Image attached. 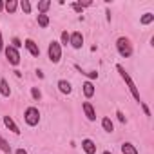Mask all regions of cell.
Wrapping results in <instances>:
<instances>
[{"instance_id":"cell-15","label":"cell","mask_w":154,"mask_h":154,"mask_svg":"<svg viewBox=\"0 0 154 154\" xmlns=\"http://www.w3.org/2000/svg\"><path fill=\"white\" fill-rule=\"evenodd\" d=\"M102 127H103L105 132H112V131H114V123H112V120H111L109 116L102 118Z\"/></svg>"},{"instance_id":"cell-17","label":"cell","mask_w":154,"mask_h":154,"mask_svg":"<svg viewBox=\"0 0 154 154\" xmlns=\"http://www.w3.org/2000/svg\"><path fill=\"white\" fill-rule=\"evenodd\" d=\"M38 11H40V15H45L47 13V9L51 8V2H49V0H42V2H38Z\"/></svg>"},{"instance_id":"cell-16","label":"cell","mask_w":154,"mask_h":154,"mask_svg":"<svg viewBox=\"0 0 154 154\" xmlns=\"http://www.w3.org/2000/svg\"><path fill=\"white\" fill-rule=\"evenodd\" d=\"M18 8V2H15V0H8V2H4V9L8 13H15Z\"/></svg>"},{"instance_id":"cell-8","label":"cell","mask_w":154,"mask_h":154,"mask_svg":"<svg viewBox=\"0 0 154 154\" xmlns=\"http://www.w3.org/2000/svg\"><path fill=\"white\" fill-rule=\"evenodd\" d=\"M82 109H84V112H85V116H87L89 122H94V120H96V111H94V107L91 105V102H84V103H82Z\"/></svg>"},{"instance_id":"cell-13","label":"cell","mask_w":154,"mask_h":154,"mask_svg":"<svg viewBox=\"0 0 154 154\" xmlns=\"http://www.w3.org/2000/svg\"><path fill=\"white\" fill-rule=\"evenodd\" d=\"M58 89H60L62 94H71L72 93V87L67 80H58Z\"/></svg>"},{"instance_id":"cell-25","label":"cell","mask_w":154,"mask_h":154,"mask_svg":"<svg viewBox=\"0 0 154 154\" xmlns=\"http://www.w3.org/2000/svg\"><path fill=\"white\" fill-rule=\"evenodd\" d=\"M140 105H141V109H143V112H145V116H150V109L143 103V102H140Z\"/></svg>"},{"instance_id":"cell-28","label":"cell","mask_w":154,"mask_h":154,"mask_svg":"<svg viewBox=\"0 0 154 154\" xmlns=\"http://www.w3.org/2000/svg\"><path fill=\"white\" fill-rule=\"evenodd\" d=\"M15 154H27V150L20 147V149H17V150H15Z\"/></svg>"},{"instance_id":"cell-24","label":"cell","mask_w":154,"mask_h":154,"mask_svg":"<svg viewBox=\"0 0 154 154\" xmlns=\"http://www.w3.org/2000/svg\"><path fill=\"white\" fill-rule=\"evenodd\" d=\"M22 45H24V44L20 42V38H17V36H15V38H13V47H15V49H18V47H22Z\"/></svg>"},{"instance_id":"cell-18","label":"cell","mask_w":154,"mask_h":154,"mask_svg":"<svg viewBox=\"0 0 154 154\" xmlns=\"http://www.w3.org/2000/svg\"><path fill=\"white\" fill-rule=\"evenodd\" d=\"M154 22V15L152 13H145L141 18H140V24L141 26H149V24H152Z\"/></svg>"},{"instance_id":"cell-21","label":"cell","mask_w":154,"mask_h":154,"mask_svg":"<svg viewBox=\"0 0 154 154\" xmlns=\"http://www.w3.org/2000/svg\"><path fill=\"white\" fill-rule=\"evenodd\" d=\"M20 9H22L26 15L31 13V4H29V0H22V2H20Z\"/></svg>"},{"instance_id":"cell-20","label":"cell","mask_w":154,"mask_h":154,"mask_svg":"<svg viewBox=\"0 0 154 154\" xmlns=\"http://www.w3.org/2000/svg\"><path fill=\"white\" fill-rule=\"evenodd\" d=\"M36 22H38V26H40V27H44V29H45V27L49 26V17H47V15H38Z\"/></svg>"},{"instance_id":"cell-29","label":"cell","mask_w":154,"mask_h":154,"mask_svg":"<svg viewBox=\"0 0 154 154\" xmlns=\"http://www.w3.org/2000/svg\"><path fill=\"white\" fill-rule=\"evenodd\" d=\"M2 11H4V2L0 0V13H2Z\"/></svg>"},{"instance_id":"cell-27","label":"cell","mask_w":154,"mask_h":154,"mask_svg":"<svg viewBox=\"0 0 154 154\" xmlns=\"http://www.w3.org/2000/svg\"><path fill=\"white\" fill-rule=\"evenodd\" d=\"M4 51V38H2V31H0V53Z\"/></svg>"},{"instance_id":"cell-22","label":"cell","mask_w":154,"mask_h":154,"mask_svg":"<svg viewBox=\"0 0 154 154\" xmlns=\"http://www.w3.org/2000/svg\"><path fill=\"white\" fill-rule=\"evenodd\" d=\"M31 96H33V100H40L42 98V93H40V89L38 87H31Z\"/></svg>"},{"instance_id":"cell-19","label":"cell","mask_w":154,"mask_h":154,"mask_svg":"<svg viewBox=\"0 0 154 154\" xmlns=\"http://www.w3.org/2000/svg\"><path fill=\"white\" fill-rule=\"evenodd\" d=\"M0 150L2 152H6V154H11V145L6 141V138H2L0 136Z\"/></svg>"},{"instance_id":"cell-9","label":"cell","mask_w":154,"mask_h":154,"mask_svg":"<svg viewBox=\"0 0 154 154\" xmlns=\"http://www.w3.org/2000/svg\"><path fill=\"white\" fill-rule=\"evenodd\" d=\"M82 149H84L85 154H96V143L93 140H89V138L82 140Z\"/></svg>"},{"instance_id":"cell-2","label":"cell","mask_w":154,"mask_h":154,"mask_svg":"<svg viewBox=\"0 0 154 154\" xmlns=\"http://www.w3.org/2000/svg\"><path fill=\"white\" fill-rule=\"evenodd\" d=\"M116 49H118L120 56H123V58L132 56V44H131V40L127 36H120L116 40Z\"/></svg>"},{"instance_id":"cell-3","label":"cell","mask_w":154,"mask_h":154,"mask_svg":"<svg viewBox=\"0 0 154 154\" xmlns=\"http://www.w3.org/2000/svg\"><path fill=\"white\" fill-rule=\"evenodd\" d=\"M24 122L29 125V127H36L38 122H40V111L36 107H27L24 111Z\"/></svg>"},{"instance_id":"cell-5","label":"cell","mask_w":154,"mask_h":154,"mask_svg":"<svg viewBox=\"0 0 154 154\" xmlns=\"http://www.w3.org/2000/svg\"><path fill=\"white\" fill-rule=\"evenodd\" d=\"M4 54H6V58H8V62L11 63V65H18L20 63V53H18V49H15L13 45H4Z\"/></svg>"},{"instance_id":"cell-11","label":"cell","mask_w":154,"mask_h":154,"mask_svg":"<svg viewBox=\"0 0 154 154\" xmlns=\"http://www.w3.org/2000/svg\"><path fill=\"white\" fill-rule=\"evenodd\" d=\"M82 89H84V94H85V98H93L94 96V93H96V89H94V85H93V82H84V85H82Z\"/></svg>"},{"instance_id":"cell-4","label":"cell","mask_w":154,"mask_h":154,"mask_svg":"<svg viewBox=\"0 0 154 154\" xmlns=\"http://www.w3.org/2000/svg\"><path fill=\"white\" fill-rule=\"evenodd\" d=\"M47 54H49V60H51L53 63H58L60 58H62V45H60V42L53 40V42L49 44V47H47Z\"/></svg>"},{"instance_id":"cell-7","label":"cell","mask_w":154,"mask_h":154,"mask_svg":"<svg viewBox=\"0 0 154 154\" xmlns=\"http://www.w3.org/2000/svg\"><path fill=\"white\" fill-rule=\"evenodd\" d=\"M24 47L33 54V56H40V47H38V44L35 42V40H31V38H27L26 42H24Z\"/></svg>"},{"instance_id":"cell-14","label":"cell","mask_w":154,"mask_h":154,"mask_svg":"<svg viewBox=\"0 0 154 154\" xmlns=\"http://www.w3.org/2000/svg\"><path fill=\"white\" fill-rule=\"evenodd\" d=\"M0 94L2 96H11V89H9V84H8V80L6 78H0Z\"/></svg>"},{"instance_id":"cell-23","label":"cell","mask_w":154,"mask_h":154,"mask_svg":"<svg viewBox=\"0 0 154 154\" xmlns=\"http://www.w3.org/2000/svg\"><path fill=\"white\" fill-rule=\"evenodd\" d=\"M67 44H69V33L63 31V33H62V44H60V45H67Z\"/></svg>"},{"instance_id":"cell-12","label":"cell","mask_w":154,"mask_h":154,"mask_svg":"<svg viewBox=\"0 0 154 154\" xmlns=\"http://www.w3.org/2000/svg\"><path fill=\"white\" fill-rule=\"evenodd\" d=\"M122 154H140V152L131 141H123L122 143Z\"/></svg>"},{"instance_id":"cell-10","label":"cell","mask_w":154,"mask_h":154,"mask_svg":"<svg viewBox=\"0 0 154 154\" xmlns=\"http://www.w3.org/2000/svg\"><path fill=\"white\" fill-rule=\"evenodd\" d=\"M4 125L11 131V132H15V134H20V129H18V125L15 123V120L11 118V116H4Z\"/></svg>"},{"instance_id":"cell-6","label":"cell","mask_w":154,"mask_h":154,"mask_svg":"<svg viewBox=\"0 0 154 154\" xmlns=\"http://www.w3.org/2000/svg\"><path fill=\"white\" fill-rule=\"evenodd\" d=\"M69 44H71L72 49H82V45H84V35L80 31L71 33L69 35Z\"/></svg>"},{"instance_id":"cell-30","label":"cell","mask_w":154,"mask_h":154,"mask_svg":"<svg viewBox=\"0 0 154 154\" xmlns=\"http://www.w3.org/2000/svg\"><path fill=\"white\" fill-rule=\"evenodd\" d=\"M103 154H111V152H109V150H105V152H103Z\"/></svg>"},{"instance_id":"cell-1","label":"cell","mask_w":154,"mask_h":154,"mask_svg":"<svg viewBox=\"0 0 154 154\" xmlns=\"http://www.w3.org/2000/svg\"><path fill=\"white\" fill-rule=\"evenodd\" d=\"M116 71L120 72V76H122V80H123V82H125V85L129 87V91H131L132 98H134V100H136V102L140 103V102H141V96H140V91H138V87H136L134 80L131 78V74H129V72H127V71L123 69V65H122V63H118V65H116Z\"/></svg>"},{"instance_id":"cell-26","label":"cell","mask_w":154,"mask_h":154,"mask_svg":"<svg viewBox=\"0 0 154 154\" xmlns=\"http://www.w3.org/2000/svg\"><path fill=\"white\" fill-rule=\"evenodd\" d=\"M116 116H118V120H120L122 123H125V122H127V118L123 116V112H122V111H116Z\"/></svg>"}]
</instances>
